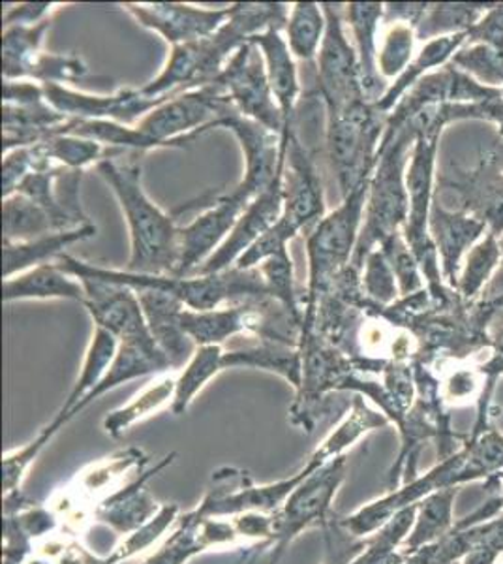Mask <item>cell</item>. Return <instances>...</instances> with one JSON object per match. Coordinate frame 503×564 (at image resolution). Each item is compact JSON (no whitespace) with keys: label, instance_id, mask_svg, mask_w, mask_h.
<instances>
[{"label":"cell","instance_id":"f907efd6","mask_svg":"<svg viewBox=\"0 0 503 564\" xmlns=\"http://www.w3.org/2000/svg\"><path fill=\"white\" fill-rule=\"evenodd\" d=\"M36 170L32 148L13 149L2 159V198H10L26 175Z\"/></svg>","mask_w":503,"mask_h":564},{"label":"cell","instance_id":"484cf974","mask_svg":"<svg viewBox=\"0 0 503 564\" xmlns=\"http://www.w3.org/2000/svg\"><path fill=\"white\" fill-rule=\"evenodd\" d=\"M117 350H119V339H117L116 335L109 334L108 329H102V327H95L89 350H87V356H85L81 375H79L74 390L68 395V401L64 403L55 420L45 427L47 433H52L55 436L63 425L70 422L77 406L84 403L85 398L89 395L90 391L95 390L96 386L102 382L106 372L109 371V367H111L113 359H116Z\"/></svg>","mask_w":503,"mask_h":564},{"label":"cell","instance_id":"ee69618b","mask_svg":"<svg viewBox=\"0 0 503 564\" xmlns=\"http://www.w3.org/2000/svg\"><path fill=\"white\" fill-rule=\"evenodd\" d=\"M440 398L444 404H468L470 401L479 403L483 398L486 377L483 369L475 367H451L441 372Z\"/></svg>","mask_w":503,"mask_h":564},{"label":"cell","instance_id":"4316f807","mask_svg":"<svg viewBox=\"0 0 503 564\" xmlns=\"http://www.w3.org/2000/svg\"><path fill=\"white\" fill-rule=\"evenodd\" d=\"M96 226H81L76 230L55 231V234H45L42 238L31 239L25 243H4L2 254H4V279L13 275H20L32 268H39L44 263L55 262L64 249L77 241L95 238Z\"/></svg>","mask_w":503,"mask_h":564},{"label":"cell","instance_id":"7bdbcfd3","mask_svg":"<svg viewBox=\"0 0 503 564\" xmlns=\"http://www.w3.org/2000/svg\"><path fill=\"white\" fill-rule=\"evenodd\" d=\"M52 20L31 26H4L2 33V74L12 72L23 61L42 52L45 33L50 31Z\"/></svg>","mask_w":503,"mask_h":564},{"label":"cell","instance_id":"277c9868","mask_svg":"<svg viewBox=\"0 0 503 564\" xmlns=\"http://www.w3.org/2000/svg\"><path fill=\"white\" fill-rule=\"evenodd\" d=\"M326 188L314 153L292 129L284 164V212L276 226L258 239L239 260L237 270H252L281 250H286L300 230H313L326 217Z\"/></svg>","mask_w":503,"mask_h":564},{"label":"cell","instance_id":"ab89813d","mask_svg":"<svg viewBox=\"0 0 503 564\" xmlns=\"http://www.w3.org/2000/svg\"><path fill=\"white\" fill-rule=\"evenodd\" d=\"M262 271L263 281L267 286L269 297H273L276 302L282 303L286 307L287 313L294 316L303 327V307H300L299 297L295 292L294 282V262L289 257V250H281L273 257H269L265 262L258 265Z\"/></svg>","mask_w":503,"mask_h":564},{"label":"cell","instance_id":"8992f818","mask_svg":"<svg viewBox=\"0 0 503 564\" xmlns=\"http://www.w3.org/2000/svg\"><path fill=\"white\" fill-rule=\"evenodd\" d=\"M486 480L483 467L473 456L470 444L464 443L451 457L438 462L425 475L417 476L414 481L404 484L396 491H389L382 499L359 508L357 512L340 518V525L357 536L367 539L370 534L385 525L395 513L404 508L414 507L417 502L433 495L434 491L447 488H462L468 481Z\"/></svg>","mask_w":503,"mask_h":564},{"label":"cell","instance_id":"bcb514c9","mask_svg":"<svg viewBox=\"0 0 503 564\" xmlns=\"http://www.w3.org/2000/svg\"><path fill=\"white\" fill-rule=\"evenodd\" d=\"M500 254H502V249H500V243L496 241V234H491L489 238L484 239L483 243L478 245L468 254L464 275L460 279V292L464 297H472L475 292L481 290L484 281L491 275V271L496 268Z\"/></svg>","mask_w":503,"mask_h":564},{"label":"cell","instance_id":"d4e9b609","mask_svg":"<svg viewBox=\"0 0 503 564\" xmlns=\"http://www.w3.org/2000/svg\"><path fill=\"white\" fill-rule=\"evenodd\" d=\"M346 23H350L356 39L357 55L363 74V93L369 102H378L383 97L382 76L378 72V29L385 15V4L378 2H351L346 4Z\"/></svg>","mask_w":503,"mask_h":564},{"label":"cell","instance_id":"603a6c76","mask_svg":"<svg viewBox=\"0 0 503 564\" xmlns=\"http://www.w3.org/2000/svg\"><path fill=\"white\" fill-rule=\"evenodd\" d=\"M173 457H175V454L164 457V462L156 465L153 470L138 476L134 481H130L128 486H124L119 494L106 500L102 507L98 508V512L95 516L96 520H100L106 525L111 527V529H116L117 532H124V534H128V532L132 534L140 527L153 520L154 516L160 512L162 505H158L151 497L147 488H145V484L158 470L167 467V465H172Z\"/></svg>","mask_w":503,"mask_h":564},{"label":"cell","instance_id":"f1b7e54d","mask_svg":"<svg viewBox=\"0 0 503 564\" xmlns=\"http://www.w3.org/2000/svg\"><path fill=\"white\" fill-rule=\"evenodd\" d=\"M459 491L460 488L440 489L420 500L414 529L409 531L408 539L404 540L402 552L409 557L412 553L438 542L455 529V500Z\"/></svg>","mask_w":503,"mask_h":564},{"label":"cell","instance_id":"7dc6e473","mask_svg":"<svg viewBox=\"0 0 503 564\" xmlns=\"http://www.w3.org/2000/svg\"><path fill=\"white\" fill-rule=\"evenodd\" d=\"M326 540V561L324 564H350L363 552L367 539H357L340 525V518L332 513L331 518L321 525Z\"/></svg>","mask_w":503,"mask_h":564},{"label":"cell","instance_id":"d6a6232c","mask_svg":"<svg viewBox=\"0 0 503 564\" xmlns=\"http://www.w3.org/2000/svg\"><path fill=\"white\" fill-rule=\"evenodd\" d=\"M419 505V502H417ZM417 505L395 513L385 525L367 536L363 552L350 564H404L408 555L402 552L404 540L408 539L417 518Z\"/></svg>","mask_w":503,"mask_h":564},{"label":"cell","instance_id":"f35d334b","mask_svg":"<svg viewBox=\"0 0 503 564\" xmlns=\"http://www.w3.org/2000/svg\"><path fill=\"white\" fill-rule=\"evenodd\" d=\"M89 74V66L77 55H57V53L39 52L23 61L12 72L4 74V79H34L42 85L74 84Z\"/></svg>","mask_w":503,"mask_h":564},{"label":"cell","instance_id":"8d00e7d4","mask_svg":"<svg viewBox=\"0 0 503 564\" xmlns=\"http://www.w3.org/2000/svg\"><path fill=\"white\" fill-rule=\"evenodd\" d=\"M2 231L4 243H25L45 234H55L57 228L39 204L23 194H13L2 198Z\"/></svg>","mask_w":503,"mask_h":564},{"label":"cell","instance_id":"9f6ffc18","mask_svg":"<svg viewBox=\"0 0 503 564\" xmlns=\"http://www.w3.org/2000/svg\"><path fill=\"white\" fill-rule=\"evenodd\" d=\"M500 249H502V252H503V238H502V241H500Z\"/></svg>","mask_w":503,"mask_h":564},{"label":"cell","instance_id":"9a60e30c","mask_svg":"<svg viewBox=\"0 0 503 564\" xmlns=\"http://www.w3.org/2000/svg\"><path fill=\"white\" fill-rule=\"evenodd\" d=\"M282 212H284V167H282L281 174L276 175L273 185L250 202V206L237 220L236 228L231 230L228 239L194 275H212V273L231 270L237 260L258 239H262L273 226H276V223L281 220Z\"/></svg>","mask_w":503,"mask_h":564},{"label":"cell","instance_id":"83f0119b","mask_svg":"<svg viewBox=\"0 0 503 564\" xmlns=\"http://www.w3.org/2000/svg\"><path fill=\"white\" fill-rule=\"evenodd\" d=\"M223 369L228 367H255L276 372L299 390L303 380V350L281 340L260 339L258 345L223 350Z\"/></svg>","mask_w":503,"mask_h":564},{"label":"cell","instance_id":"ffe728a7","mask_svg":"<svg viewBox=\"0 0 503 564\" xmlns=\"http://www.w3.org/2000/svg\"><path fill=\"white\" fill-rule=\"evenodd\" d=\"M252 44L260 47L265 66H267L269 85L273 90L274 100L281 108L284 117V134L282 141L289 143L292 124H294L295 111L299 106L300 84L299 72L295 65L294 53L289 52L282 29H269L265 33L255 34L250 39Z\"/></svg>","mask_w":503,"mask_h":564},{"label":"cell","instance_id":"9c48e42d","mask_svg":"<svg viewBox=\"0 0 503 564\" xmlns=\"http://www.w3.org/2000/svg\"><path fill=\"white\" fill-rule=\"evenodd\" d=\"M324 12L327 31L318 53V93L327 116H335L367 98L359 55L346 34L345 7L324 2Z\"/></svg>","mask_w":503,"mask_h":564},{"label":"cell","instance_id":"7c38bea8","mask_svg":"<svg viewBox=\"0 0 503 564\" xmlns=\"http://www.w3.org/2000/svg\"><path fill=\"white\" fill-rule=\"evenodd\" d=\"M250 202L236 191L220 194L215 206L178 230V263L175 276H190L209 260L236 228Z\"/></svg>","mask_w":503,"mask_h":564},{"label":"cell","instance_id":"4fadbf2b","mask_svg":"<svg viewBox=\"0 0 503 564\" xmlns=\"http://www.w3.org/2000/svg\"><path fill=\"white\" fill-rule=\"evenodd\" d=\"M44 87L45 100L68 119L81 121H113L134 127L143 117L167 98H149L141 89H119L116 95H87L77 93L66 85L47 84Z\"/></svg>","mask_w":503,"mask_h":564},{"label":"cell","instance_id":"74e56055","mask_svg":"<svg viewBox=\"0 0 503 564\" xmlns=\"http://www.w3.org/2000/svg\"><path fill=\"white\" fill-rule=\"evenodd\" d=\"M223 348L220 345H205L196 348L185 371L181 372L173 398L172 412L175 416L185 414L199 391L204 390L210 379L222 371Z\"/></svg>","mask_w":503,"mask_h":564},{"label":"cell","instance_id":"7402d4cb","mask_svg":"<svg viewBox=\"0 0 503 564\" xmlns=\"http://www.w3.org/2000/svg\"><path fill=\"white\" fill-rule=\"evenodd\" d=\"M68 117L39 100L31 104H2V151L32 148L52 135L63 134Z\"/></svg>","mask_w":503,"mask_h":564},{"label":"cell","instance_id":"11a10c76","mask_svg":"<svg viewBox=\"0 0 503 564\" xmlns=\"http://www.w3.org/2000/svg\"><path fill=\"white\" fill-rule=\"evenodd\" d=\"M404 564H420L419 561H417V558H414V557H408V561H406V563Z\"/></svg>","mask_w":503,"mask_h":564},{"label":"cell","instance_id":"1f68e13d","mask_svg":"<svg viewBox=\"0 0 503 564\" xmlns=\"http://www.w3.org/2000/svg\"><path fill=\"white\" fill-rule=\"evenodd\" d=\"M389 417L383 412L370 411L363 395H357L351 403V411L342 417V422L329 433L326 441L319 444L313 457L319 462H331L335 457L345 456V452L359 443L370 431L387 425Z\"/></svg>","mask_w":503,"mask_h":564},{"label":"cell","instance_id":"816d5d0a","mask_svg":"<svg viewBox=\"0 0 503 564\" xmlns=\"http://www.w3.org/2000/svg\"><path fill=\"white\" fill-rule=\"evenodd\" d=\"M483 488L489 491V499L481 507L475 508L472 513H468L466 518L457 521V525H455L457 529L479 525V523L496 520L497 516H503V470L486 478Z\"/></svg>","mask_w":503,"mask_h":564},{"label":"cell","instance_id":"cb8c5ba5","mask_svg":"<svg viewBox=\"0 0 503 564\" xmlns=\"http://www.w3.org/2000/svg\"><path fill=\"white\" fill-rule=\"evenodd\" d=\"M23 300H72L85 303L87 290L84 282L58 268L57 262L44 263L39 268L4 279L2 302H23Z\"/></svg>","mask_w":503,"mask_h":564},{"label":"cell","instance_id":"5bb4252c","mask_svg":"<svg viewBox=\"0 0 503 564\" xmlns=\"http://www.w3.org/2000/svg\"><path fill=\"white\" fill-rule=\"evenodd\" d=\"M122 8L141 26L158 33L172 47L209 39L231 18V7L210 10L181 2H149Z\"/></svg>","mask_w":503,"mask_h":564},{"label":"cell","instance_id":"ac0fdd59","mask_svg":"<svg viewBox=\"0 0 503 564\" xmlns=\"http://www.w3.org/2000/svg\"><path fill=\"white\" fill-rule=\"evenodd\" d=\"M79 281L84 282L87 290L84 305L92 316L96 327L108 329L117 339L149 329L140 297L134 289L89 276H84Z\"/></svg>","mask_w":503,"mask_h":564},{"label":"cell","instance_id":"30bf717a","mask_svg":"<svg viewBox=\"0 0 503 564\" xmlns=\"http://www.w3.org/2000/svg\"><path fill=\"white\" fill-rule=\"evenodd\" d=\"M212 84L222 89L241 116L260 122L276 134H284V117L274 100L265 58L258 45L249 42L239 47Z\"/></svg>","mask_w":503,"mask_h":564},{"label":"cell","instance_id":"681fc988","mask_svg":"<svg viewBox=\"0 0 503 564\" xmlns=\"http://www.w3.org/2000/svg\"><path fill=\"white\" fill-rule=\"evenodd\" d=\"M53 435L47 433V430L42 431L31 444H26L23 448L8 454L4 457V491L12 494L18 491V486L21 484V478L26 473V468L31 467L32 459L39 456L45 444L52 441Z\"/></svg>","mask_w":503,"mask_h":564},{"label":"cell","instance_id":"f5cc1de1","mask_svg":"<svg viewBox=\"0 0 503 564\" xmlns=\"http://www.w3.org/2000/svg\"><path fill=\"white\" fill-rule=\"evenodd\" d=\"M63 4L55 2H25L10 8L4 15V26H31L52 20V15L58 12Z\"/></svg>","mask_w":503,"mask_h":564},{"label":"cell","instance_id":"c3c4849f","mask_svg":"<svg viewBox=\"0 0 503 564\" xmlns=\"http://www.w3.org/2000/svg\"><path fill=\"white\" fill-rule=\"evenodd\" d=\"M475 544L460 564H496L503 555V516L500 520L486 521L473 525Z\"/></svg>","mask_w":503,"mask_h":564},{"label":"cell","instance_id":"e0dca14e","mask_svg":"<svg viewBox=\"0 0 503 564\" xmlns=\"http://www.w3.org/2000/svg\"><path fill=\"white\" fill-rule=\"evenodd\" d=\"M140 297L143 315L147 321L149 332L156 340L160 350L166 354L172 369L186 367L198 345L186 334L181 315L185 311V303L178 297L162 290H135Z\"/></svg>","mask_w":503,"mask_h":564},{"label":"cell","instance_id":"5b68a950","mask_svg":"<svg viewBox=\"0 0 503 564\" xmlns=\"http://www.w3.org/2000/svg\"><path fill=\"white\" fill-rule=\"evenodd\" d=\"M383 117L376 106L367 100H359L340 113L327 116V156L340 198L345 199L374 174L385 132Z\"/></svg>","mask_w":503,"mask_h":564},{"label":"cell","instance_id":"7a4b0ae2","mask_svg":"<svg viewBox=\"0 0 503 564\" xmlns=\"http://www.w3.org/2000/svg\"><path fill=\"white\" fill-rule=\"evenodd\" d=\"M98 174L119 199L128 230L130 260L127 271L149 275H175L178 263V228L175 218L162 212L143 188L141 161H102Z\"/></svg>","mask_w":503,"mask_h":564},{"label":"cell","instance_id":"d590c367","mask_svg":"<svg viewBox=\"0 0 503 564\" xmlns=\"http://www.w3.org/2000/svg\"><path fill=\"white\" fill-rule=\"evenodd\" d=\"M430 218H433V230L438 239L441 257H444L447 279L455 284V271H457L460 254L483 231L484 223L447 213L446 209H441L440 204H434Z\"/></svg>","mask_w":503,"mask_h":564},{"label":"cell","instance_id":"f6af8a7d","mask_svg":"<svg viewBox=\"0 0 503 564\" xmlns=\"http://www.w3.org/2000/svg\"><path fill=\"white\" fill-rule=\"evenodd\" d=\"M177 516V505H162L160 512L154 516L153 520L140 527L132 534H128V539L117 547L116 552L111 553V557L103 558V561H106V564H122L128 558L134 557L153 542H156L175 521H178Z\"/></svg>","mask_w":503,"mask_h":564},{"label":"cell","instance_id":"f546056e","mask_svg":"<svg viewBox=\"0 0 503 564\" xmlns=\"http://www.w3.org/2000/svg\"><path fill=\"white\" fill-rule=\"evenodd\" d=\"M468 36L466 33L449 34V36H441V39H434L428 42L423 50H420L417 58L412 61V65L406 68V72L401 77H396L395 84L391 85L383 97L374 102L378 111L383 116L389 117L391 109H395L396 104L401 102L404 95H408L409 89H414L415 85L419 84L423 74L428 68L440 66L446 63L447 58L451 57V53L464 42Z\"/></svg>","mask_w":503,"mask_h":564},{"label":"cell","instance_id":"e575fe53","mask_svg":"<svg viewBox=\"0 0 503 564\" xmlns=\"http://www.w3.org/2000/svg\"><path fill=\"white\" fill-rule=\"evenodd\" d=\"M286 42L295 58L310 63L318 58L319 47L326 39L327 18L324 4L297 2L289 8L286 26Z\"/></svg>","mask_w":503,"mask_h":564},{"label":"cell","instance_id":"b9f144b4","mask_svg":"<svg viewBox=\"0 0 503 564\" xmlns=\"http://www.w3.org/2000/svg\"><path fill=\"white\" fill-rule=\"evenodd\" d=\"M361 271H363L361 286H363L364 297L378 307L393 305L401 290H398L395 271L391 268L385 252L382 249L372 250L364 260Z\"/></svg>","mask_w":503,"mask_h":564},{"label":"cell","instance_id":"3957f363","mask_svg":"<svg viewBox=\"0 0 503 564\" xmlns=\"http://www.w3.org/2000/svg\"><path fill=\"white\" fill-rule=\"evenodd\" d=\"M370 180L348 194L337 209L308 230L306 254H308V286L303 305V332L300 340L314 332L319 302L331 289L332 282L348 268L356 252L357 239L361 234L364 207L369 198Z\"/></svg>","mask_w":503,"mask_h":564},{"label":"cell","instance_id":"836d02e7","mask_svg":"<svg viewBox=\"0 0 503 564\" xmlns=\"http://www.w3.org/2000/svg\"><path fill=\"white\" fill-rule=\"evenodd\" d=\"M175 388H177V379H173L170 375H162L158 379H154L127 406L106 416L103 431L113 438H121L132 425L158 412L162 406L173 403Z\"/></svg>","mask_w":503,"mask_h":564},{"label":"cell","instance_id":"d6986e66","mask_svg":"<svg viewBox=\"0 0 503 564\" xmlns=\"http://www.w3.org/2000/svg\"><path fill=\"white\" fill-rule=\"evenodd\" d=\"M170 369H172V364L167 361L166 354L160 350L149 329L127 335V337L119 339V350H117L116 359L109 367V371L106 372L102 382L96 386L95 390L90 391L89 395L85 398L84 403L77 406L74 416L77 412L87 409L100 395L108 393L117 386L124 384L128 380L140 379V377H147V375H158V372H166Z\"/></svg>","mask_w":503,"mask_h":564},{"label":"cell","instance_id":"8fae6325","mask_svg":"<svg viewBox=\"0 0 503 564\" xmlns=\"http://www.w3.org/2000/svg\"><path fill=\"white\" fill-rule=\"evenodd\" d=\"M226 129L233 132L242 153H244V177L233 188L247 202L258 198L273 185L276 175L281 174L286 164V154L289 143H282V135L273 130L265 129L260 122L241 116L233 104L223 109L217 121L210 124L209 130Z\"/></svg>","mask_w":503,"mask_h":564},{"label":"cell","instance_id":"4dcf8cb0","mask_svg":"<svg viewBox=\"0 0 503 564\" xmlns=\"http://www.w3.org/2000/svg\"><path fill=\"white\" fill-rule=\"evenodd\" d=\"M40 156L53 164V166L68 167L76 172H84L85 167L92 164H100L108 159H117L124 151L119 149H109L102 145L100 141L81 138L74 134H57L47 138L39 145H34Z\"/></svg>","mask_w":503,"mask_h":564},{"label":"cell","instance_id":"60d3db41","mask_svg":"<svg viewBox=\"0 0 503 564\" xmlns=\"http://www.w3.org/2000/svg\"><path fill=\"white\" fill-rule=\"evenodd\" d=\"M414 25L391 21L378 50V72L382 77H401L414 61Z\"/></svg>","mask_w":503,"mask_h":564},{"label":"cell","instance_id":"52a82bcc","mask_svg":"<svg viewBox=\"0 0 503 564\" xmlns=\"http://www.w3.org/2000/svg\"><path fill=\"white\" fill-rule=\"evenodd\" d=\"M217 84L183 90L164 100L135 127L149 148H188V143L209 132L223 109L230 106Z\"/></svg>","mask_w":503,"mask_h":564},{"label":"cell","instance_id":"ba28073f","mask_svg":"<svg viewBox=\"0 0 503 564\" xmlns=\"http://www.w3.org/2000/svg\"><path fill=\"white\" fill-rule=\"evenodd\" d=\"M346 467L348 457L340 456L316 468L273 513L274 531L267 545L271 553L269 563L276 564L287 545L305 529L324 525L331 518L332 499L345 481Z\"/></svg>","mask_w":503,"mask_h":564},{"label":"cell","instance_id":"2e32d148","mask_svg":"<svg viewBox=\"0 0 503 564\" xmlns=\"http://www.w3.org/2000/svg\"><path fill=\"white\" fill-rule=\"evenodd\" d=\"M267 300L249 305H223L212 311H192L186 307L181 315V322L186 334L190 335L198 347H222L230 337L244 332L263 337L267 327Z\"/></svg>","mask_w":503,"mask_h":564},{"label":"cell","instance_id":"44dd1931","mask_svg":"<svg viewBox=\"0 0 503 564\" xmlns=\"http://www.w3.org/2000/svg\"><path fill=\"white\" fill-rule=\"evenodd\" d=\"M241 534L237 532L233 523L215 521L207 518H196L194 512L186 513L177 521V529L164 542L158 552L143 564H185L194 555L209 550V547H226L237 545Z\"/></svg>","mask_w":503,"mask_h":564},{"label":"cell","instance_id":"db71d44e","mask_svg":"<svg viewBox=\"0 0 503 564\" xmlns=\"http://www.w3.org/2000/svg\"><path fill=\"white\" fill-rule=\"evenodd\" d=\"M494 348H496V354H502L503 356V327L500 329V334L496 335V339H494Z\"/></svg>","mask_w":503,"mask_h":564},{"label":"cell","instance_id":"6da1fadb","mask_svg":"<svg viewBox=\"0 0 503 564\" xmlns=\"http://www.w3.org/2000/svg\"><path fill=\"white\" fill-rule=\"evenodd\" d=\"M289 8L278 2L231 4V18L218 33L209 39L172 47L164 70L153 82L141 87V93L160 100L217 82L231 55L242 45L249 44L252 36L265 33L269 29L286 26Z\"/></svg>","mask_w":503,"mask_h":564}]
</instances>
